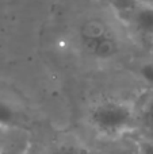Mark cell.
I'll use <instances>...</instances> for the list:
<instances>
[{
  "mask_svg": "<svg viewBox=\"0 0 153 154\" xmlns=\"http://www.w3.org/2000/svg\"><path fill=\"white\" fill-rule=\"evenodd\" d=\"M142 76L148 80L149 82L153 84V65H146L142 69Z\"/></svg>",
  "mask_w": 153,
  "mask_h": 154,
  "instance_id": "cell-9",
  "label": "cell"
},
{
  "mask_svg": "<svg viewBox=\"0 0 153 154\" xmlns=\"http://www.w3.org/2000/svg\"><path fill=\"white\" fill-rule=\"evenodd\" d=\"M56 154H92L88 149L80 145H62Z\"/></svg>",
  "mask_w": 153,
  "mask_h": 154,
  "instance_id": "cell-6",
  "label": "cell"
},
{
  "mask_svg": "<svg viewBox=\"0 0 153 154\" xmlns=\"http://www.w3.org/2000/svg\"><path fill=\"white\" fill-rule=\"evenodd\" d=\"M83 45L86 50L96 58H111L113 56H115L118 50L117 39L111 32H107L106 35L96 38V39L88 41Z\"/></svg>",
  "mask_w": 153,
  "mask_h": 154,
  "instance_id": "cell-4",
  "label": "cell"
},
{
  "mask_svg": "<svg viewBox=\"0 0 153 154\" xmlns=\"http://www.w3.org/2000/svg\"><path fill=\"white\" fill-rule=\"evenodd\" d=\"M26 146L22 147V146H19V145H4L0 154H24Z\"/></svg>",
  "mask_w": 153,
  "mask_h": 154,
  "instance_id": "cell-7",
  "label": "cell"
},
{
  "mask_svg": "<svg viewBox=\"0 0 153 154\" xmlns=\"http://www.w3.org/2000/svg\"><path fill=\"white\" fill-rule=\"evenodd\" d=\"M140 4H144V5H148V7H152L153 8V0H138Z\"/></svg>",
  "mask_w": 153,
  "mask_h": 154,
  "instance_id": "cell-11",
  "label": "cell"
},
{
  "mask_svg": "<svg viewBox=\"0 0 153 154\" xmlns=\"http://www.w3.org/2000/svg\"><path fill=\"white\" fill-rule=\"evenodd\" d=\"M15 111L8 103L0 100V128L10 127L15 122Z\"/></svg>",
  "mask_w": 153,
  "mask_h": 154,
  "instance_id": "cell-5",
  "label": "cell"
},
{
  "mask_svg": "<svg viewBox=\"0 0 153 154\" xmlns=\"http://www.w3.org/2000/svg\"><path fill=\"white\" fill-rule=\"evenodd\" d=\"M89 122L98 133L117 137L137 127L134 107L118 100H105L89 111Z\"/></svg>",
  "mask_w": 153,
  "mask_h": 154,
  "instance_id": "cell-1",
  "label": "cell"
},
{
  "mask_svg": "<svg viewBox=\"0 0 153 154\" xmlns=\"http://www.w3.org/2000/svg\"><path fill=\"white\" fill-rule=\"evenodd\" d=\"M137 126L148 135L153 138V89L148 91L140 97V103L134 107Z\"/></svg>",
  "mask_w": 153,
  "mask_h": 154,
  "instance_id": "cell-3",
  "label": "cell"
},
{
  "mask_svg": "<svg viewBox=\"0 0 153 154\" xmlns=\"http://www.w3.org/2000/svg\"><path fill=\"white\" fill-rule=\"evenodd\" d=\"M130 23L136 32L145 42L153 43V8L144 4H137L130 8Z\"/></svg>",
  "mask_w": 153,
  "mask_h": 154,
  "instance_id": "cell-2",
  "label": "cell"
},
{
  "mask_svg": "<svg viewBox=\"0 0 153 154\" xmlns=\"http://www.w3.org/2000/svg\"><path fill=\"white\" fill-rule=\"evenodd\" d=\"M140 154H153V138H146L141 142Z\"/></svg>",
  "mask_w": 153,
  "mask_h": 154,
  "instance_id": "cell-8",
  "label": "cell"
},
{
  "mask_svg": "<svg viewBox=\"0 0 153 154\" xmlns=\"http://www.w3.org/2000/svg\"><path fill=\"white\" fill-rule=\"evenodd\" d=\"M117 2L122 3V4H137L138 0H117Z\"/></svg>",
  "mask_w": 153,
  "mask_h": 154,
  "instance_id": "cell-12",
  "label": "cell"
},
{
  "mask_svg": "<svg viewBox=\"0 0 153 154\" xmlns=\"http://www.w3.org/2000/svg\"><path fill=\"white\" fill-rule=\"evenodd\" d=\"M24 154H46V153L43 152L42 149H39L38 146H35V145L29 143L26 146V152H24Z\"/></svg>",
  "mask_w": 153,
  "mask_h": 154,
  "instance_id": "cell-10",
  "label": "cell"
},
{
  "mask_svg": "<svg viewBox=\"0 0 153 154\" xmlns=\"http://www.w3.org/2000/svg\"><path fill=\"white\" fill-rule=\"evenodd\" d=\"M3 146H4V143H3V141L0 139V153H2V150H3Z\"/></svg>",
  "mask_w": 153,
  "mask_h": 154,
  "instance_id": "cell-13",
  "label": "cell"
}]
</instances>
